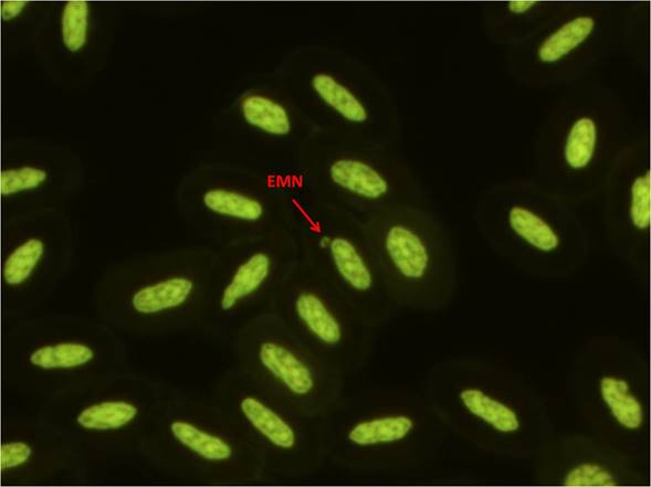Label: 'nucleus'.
Here are the masks:
<instances>
[{"instance_id":"obj_21","label":"nucleus","mask_w":651,"mask_h":487,"mask_svg":"<svg viewBox=\"0 0 651 487\" xmlns=\"http://www.w3.org/2000/svg\"><path fill=\"white\" fill-rule=\"evenodd\" d=\"M22 159L10 161L0 173V193L8 202H20L32 198L31 205L45 204L54 198L64 197L72 189L76 179L73 160L55 151H29ZM54 201V200H53Z\"/></svg>"},{"instance_id":"obj_22","label":"nucleus","mask_w":651,"mask_h":487,"mask_svg":"<svg viewBox=\"0 0 651 487\" xmlns=\"http://www.w3.org/2000/svg\"><path fill=\"white\" fill-rule=\"evenodd\" d=\"M35 334L24 328L21 338L30 342L21 346L23 359L36 369L44 371L75 370L98 361L103 350V339L93 336L90 329L80 328L77 334H63L64 328L31 326Z\"/></svg>"},{"instance_id":"obj_24","label":"nucleus","mask_w":651,"mask_h":487,"mask_svg":"<svg viewBox=\"0 0 651 487\" xmlns=\"http://www.w3.org/2000/svg\"><path fill=\"white\" fill-rule=\"evenodd\" d=\"M617 41L634 66L649 67L650 1L620 2Z\"/></svg>"},{"instance_id":"obj_17","label":"nucleus","mask_w":651,"mask_h":487,"mask_svg":"<svg viewBox=\"0 0 651 487\" xmlns=\"http://www.w3.org/2000/svg\"><path fill=\"white\" fill-rule=\"evenodd\" d=\"M605 243L630 275L647 286L650 274L651 171L647 130L630 134L599 192Z\"/></svg>"},{"instance_id":"obj_14","label":"nucleus","mask_w":651,"mask_h":487,"mask_svg":"<svg viewBox=\"0 0 651 487\" xmlns=\"http://www.w3.org/2000/svg\"><path fill=\"white\" fill-rule=\"evenodd\" d=\"M232 341L240 370L311 417L322 420L345 393L347 378L271 310Z\"/></svg>"},{"instance_id":"obj_10","label":"nucleus","mask_w":651,"mask_h":487,"mask_svg":"<svg viewBox=\"0 0 651 487\" xmlns=\"http://www.w3.org/2000/svg\"><path fill=\"white\" fill-rule=\"evenodd\" d=\"M291 231L298 256L377 330L393 320L399 309L386 290L359 218L317 201L297 180Z\"/></svg>"},{"instance_id":"obj_27","label":"nucleus","mask_w":651,"mask_h":487,"mask_svg":"<svg viewBox=\"0 0 651 487\" xmlns=\"http://www.w3.org/2000/svg\"><path fill=\"white\" fill-rule=\"evenodd\" d=\"M31 455V447L23 442L2 444L0 447V468L1 470L15 468L28 462Z\"/></svg>"},{"instance_id":"obj_6","label":"nucleus","mask_w":651,"mask_h":487,"mask_svg":"<svg viewBox=\"0 0 651 487\" xmlns=\"http://www.w3.org/2000/svg\"><path fill=\"white\" fill-rule=\"evenodd\" d=\"M386 290L399 310L440 311L459 285L458 256L447 223L429 199L359 218Z\"/></svg>"},{"instance_id":"obj_18","label":"nucleus","mask_w":651,"mask_h":487,"mask_svg":"<svg viewBox=\"0 0 651 487\" xmlns=\"http://www.w3.org/2000/svg\"><path fill=\"white\" fill-rule=\"evenodd\" d=\"M538 485L566 487L650 486V460L585 430L554 432L532 458Z\"/></svg>"},{"instance_id":"obj_28","label":"nucleus","mask_w":651,"mask_h":487,"mask_svg":"<svg viewBox=\"0 0 651 487\" xmlns=\"http://www.w3.org/2000/svg\"><path fill=\"white\" fill-rule=\"evenodd\" d=\"M27 4V1L20 0L2 1L0 8L2 20L9 21L18 17L23 11Z\"/></svg>"},{"instance_id":"obj_9","label":"nucleus","mask_w":651,"mask_h":487,"mask_svg":"<svg viewBox=\"0 0 651 487\" xmlns=\"http://www.w3.org/2000/svg\"><path fill=\"white\" fill-rule=\"evenodd\" d=\"M217 247L129 263L112 271L102 287L105 317L141 330L201 327Z\"/></svg>"},{"instance_id":"obj_26","label":"nucleus","mask_w":651,"mask_h":487,"mask_svg":"<svg viewBox=\"0 0 651 487\" xmlns=\"http://www.w3.org/2000/svg\"><path fill=\"white\" fill-rule=\"evenodd\" d=\"M88 4L86 1L66 2L61 17V33L64 45L71 52L81 50L87 39Z\"/></svg>"},{"instance_id":"obj_19","label":"nucleus","mask_w":651,"mask_h":487,"mask_svg":"<svg viewBox=\"0 0 651 487\" xmlns=\"http://www.w3.org/2000/svg\"><path fill=\"white\" fill-rule=\"evenodd\" d=\"M235 115L275 167L295 169L303 147L317 131L274 71L260 77L240 95Z\"/></svg>"},{"instance_id":"obj_23","label":"nucleus","mask_w":651,"mask_h":487,"mask_svg":"<svg viewBox=\"0 0 651 487\" xmlns=\"http://www.w3.org/2000/svg\"><path fill=\"white\" fill-rule=\"evenodd\" d=\"M566 1H490L482 7V28L489 42L506 51L535 34Z\"/></svg>"},{"instance_id":"obj_4","label":"nucleus","mask_w":651,"mask_h":487,"mask_svg":"<svg viewBox=\"0 0 651 487\" xmlns=\"http://www.w3.org/2000/svg\"><path fill=\"white\" fill-rule=\"evenodd\" d=\"M565 91L534 135L532 177L577 207L599 195L630 134L623 102L606 83L595 78Z\"/></svg>"},{"instance_id":"obj_13","label":"nucleus","mask_w":651,"mask_h":487,"mask_svg":"<svg viewBox=\"0 0 651 487\" xmlns=\"http://www.w3.org/2000/svg\"><path fill=\"white\" fill-rule=\"evenodd\" d=\"M271 311L347 379L372 358L377 329L300 256L277 287Z\"/></svg>"},{"instance_id":"obj_11","label":"nucleus","mask_w":651,"mask_h":487,"mask_svg":"<svg viewBox=\"0 0 651 487\" xmlns=\"http://www.w3.org/2000/svg\"><path fill=\"white\" fill-rule=\"evenodd\" d=\"M620 2L566 1L523 43L504 51L507 74L528 87L568 89L597 78L617 41Z\"/></svg>"},{"instance_id":"obj_1","label":"nucleus","mask_w":651,"mask_h":487,"mask_svg":"<svg viewBox=\"0 0 651 487\" xmlns=\"http://www.w3.org/2000/svg\"><path fill=\"white\" fill-rule=\"evenodd\" d=\"M422 393L447 435L495 459L532 460L556 431L537 388L486 352H460L435 362Z\"/></svg>"},{"instance_id":"obj_5","label":"nucleus","mask_w":651,"mask_h":487,"mask_svg":"<svg viewBox=\"0 0 651 487\" xmlns=\"http://www.w3.org/2000/svg\"><path fill=\"white\" fill-rule=\"evenodd\" d=\"M318 133L401 146L402 120L382 78L330 44L292 47L273 67Z\"/></svg>"},{"instance_id":"obj_25","label":"nucleus","mask_w":651,"mask_h":487,"mask_svg":"<svg viewBox=\"0 0 651 487\" xmlns=\"http://www.w3.org/2000/svg\"><path fill=\"white\" fill-rule=\"evenodd\" d=\"M138 409L126 401H105L85 407L77 415V423L87 430H117L130 423Z\"/></svg>"},{"instance_id":"obj_15","label":"nucleus","mask_w":651,"mask_h":487,"mask_svg":"<svg viewBox=\"0 0 651 487\" xmlns=\"http://www.w3.org/2000/svg\"><path fill=\"white\" fill-rule=\"evenodd\" d=\"M225 414L259 457L266 480L298 479L325 466L322 420L239 368L225 381Z\"/></svg>"},{"instance_id":"obj_12","label":"nucleus","mask_w":651,"mask_h":487,"mask_svg":"<svg viewBox=\"0 0 651 487\" xmlns=\"http://www.w3.org/2000/svg\"><path fill=\"white\" fill-rule=\"evenodd\" d=\"M295 171L239 163H208L191 176L188 202L221 246L276 230H291Z\"/></svg>"},{"instance_id":"obj_20","label":"nucleus","mask_w":651,"mask_h":487,"mask_svg":"<svg viewBox=\"0 0 651 487\" xmlns=\"http://www.w3.org/2000/svg\"><path fill=\"white\" fill-rule=\"evenodd\" d=\"M45 212L42 230H36L35 212L28 213L31 231L25 230L22 216L17 221L20 239L13 237L1 269L3 286L9 299L15 305L14 310H21L23 305L38 298L45 287L60 274L65 262V247L59 250V241L49 236L45 230L48 214Z\"/></svg>"},{"instance_id":"obj_2","label":"nucleus","mask_w":651,"mask_h":487,"mask_svg":"<svg viewBox=\"0 0 651 487\" xmlns=\"http://www.w3.org/2000/svg\"><path fill=\"white\" fill-rule=\"evenodd\" d=\"M322 432L325 465L388 476L422 470L448 436L422 391L392 387L345 392Z\"/></svg>"},{"instance_id":"obj_16","label":"nucleus","mask_w":651,"mask_h":487,"mask_svg":"<svg viewBox=\"0 0 651 487\" xmlns=\"http://www.w3.org/2000/svg\"><path fill=\"white\" fill-rule=\"evenodd\" d=\"M298 256L291 230H276L217 246L201 328L232 339L270 311L283 277Z\"/></svg>"},{"instance_id":"obj_8","label":"nucleus","mask_w":651,"mask_h":487,"mask_svg":"<svg viewBox=\"0 0 651 487\" xmlns=\"http://www.w3.org/2000/svg\"><path fill=\"white\" fill-rule=\"evenodd\" d=\"M305 192L357 218L428 199L401 146L316 131L295 167Z\"/></svg>"},{"instance_id":"obj_7","label":"nucleus","mask_w":651,"mask_h":487,"mask_svg":"<svg viewBox=\"0 0 651 487\" xmlns=\"http://www.w3.org/2000/svg\"><path fill=\"white\" fill-rule=\"evenodd\" d=\"M566 383L586 430L650 460V369L640 347L594 336L575 352Z\"/></svg>"},{"instance_id":"obj_3","label":"nucleus","mask_w":651,"mask_h":487,"mask_svg":"<svg viewBox=\"0 0 651 487\" xmlns=\"http://www.w3.org/2000/svg\"><path fill=\"white\" fill-rule=\"evenodd\" d=\"M473 219L502 260L536 279L564 280L591 252V236L576 205L534 177L506 178L486 187Z\"/></svg>"}]
</instances>
